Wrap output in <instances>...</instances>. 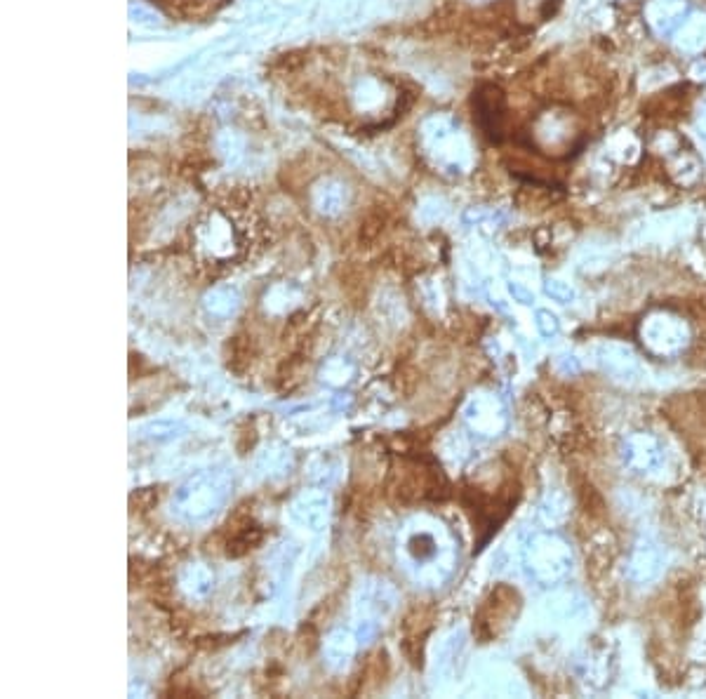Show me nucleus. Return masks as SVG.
Listing matches in <instances>:
<instances>
[{"label":"nucleus","instance_id":"nucleus-6","mask_svg":"<svg viewBox=\"0 0 706 699\" xmlns=\"http://www.w3.org/2000/svg\"><path fill=\"white\" fill-rule=\"evenodd\" d=\"M577 674L584 683L603 688L615 674V659H612L608 645H591L577 657Z\"/></svg>","mask_w":706,"mask_h":699},{"label":"nucleus","instance_id":"nucleus-2","mask_svg":"<svg viewBox=\"0 0 706 699\" xmlns=\"http://www.w3.org/2000/svg\"><path fill=\"white\" fill-rule=\"evenodd\" d=\"M638 339L650 356L669 361V358L681 356L685 346L690 344V328L683 316L674 311L652 309L638 325Z\"/></svg>","mask_w":706,"mask_h":699},{"label":"nucleus","instance_id":"nucleus-7","mask_svg":"<svg viewBox=\"0 0 706 699\" xmlns=\"http://www.w3.org/2000/svg\"><path fill=\"white\" fill-rule=\"evenodd\" d=\"M408 551L410 556L415 558L417 563H429L434 561L438 556V551H441V544H438L436 535H431V532H417V535L410 537L408 542Z\"/></svg>","mask_w":706,"mask_h":699},{"label":"nucleus","instance_id":"nucleus-3","mask_svg":"<svg viewBox=\"0 0 706 699\" xmlns=\"http://www.w3.org/2000/svg\"><path fill=\"white\" fill-rule=\"evenodd\" d=\"M622 462L629 471H634L638 476H645L662 466L664 450L655 436L645 434V431H636V434H629L624 438Z\"/></svg>","mask_w":706,"mask_h":699},{"label":"nucleus","instance_id":"nucleus-9","mask_svg":"<svg viewBox=\"0 0 706 699\" xmlns=\"http://www.w3.org/2000/svg\"><path fill=\"white\" fill-rule=\"evenodd\" d=\"M537 328L544 337H556L561 325H558V318L551 314V311H539L537 314Z\"/></svg>","mask_w":706,"mask_h":699},{"label":"nucleus","instance_id":"nucleus-5","mask_svg":"<svg viewBox=\"0 0 706 699\" xmlns=\"http://www.w3.org/2000/svg\"><path fill=\"white\" fill-rule=\"evenodd\" d=\"M664 568V554L650 539H641L636 544L634 551L629 556V565H626V575L638 587L652 584L659 577V572Z\"/></svg>","mask_w":706,"mask_h":699},{"label":"nucleus","instance_id":"nucleus-8","mask_svg":"<svg viewBox=\"0 0 706 699\" xmlns=\"http://www.w3.org/2000/svg\"><path fill=\"white\" fill-rule=\"evenodd\" d=\"M546 292H549L556 302H563V304H568L575 299V290H572L568 283H561V281H546Z\"/></svg>","mask_w":706,"mask_h":699},{"label":"nucleus","instance_id":"nucleus-1","mask_svg":"<svg viewBox=\"0 0 706 699\" xmlns=\"http://www.w3.org/2000/svg\"><path fill=\"white\" fill-rule=\"evenodd\" d=\"M525 568L539 587H556L570 577L575 568V554L570 542L558 532H539L525 549Z\"/></svg>","mask_w":706,"mask_h":699},{"label":"nucleus","instance_id":"nucleus-4","mask_svg":"<svg viewBox=\"0 0 706 699\" xmlns=\"http://www.w3.org/2000/svg\"><path fill=\"white\" fill-rule=\"evenodd\" d=\"M594 358L605 375L617 382H634L641 375V361L629 344L622 342H601L596 344Z\"/></svg>","mask_w":706,"mask_h":699}]
</instances>
